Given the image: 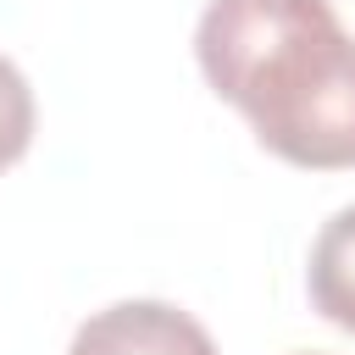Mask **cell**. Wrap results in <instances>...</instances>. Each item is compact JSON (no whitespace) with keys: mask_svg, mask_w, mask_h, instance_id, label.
Returning <instances> with one entry per match:
<instances>
[{"mask_svg":"<svg viewBox=\"0 0 355 355\" xmlns=\"http://www.w3.org/2000/svg\"><path fill=\"white\" fill-rule=\"evenodd\" d=\"M194 61L277 161L355 166V33H344L333 0H211Z\"/></svg>","mask_w":355,"mask_h":355,"instance_id":"obj_1","label":"cell"},{"mask_svg":"<svg viewBox=\"0 0 355 355\" xmlns=\"http://www.w3.org/2000/svg\"><path fill=\"white\" fill-rule=\"evenodd\" d=\"M67 355H216V344L172 300H116L72 333Z\"/></svg>","mask_w":355,"mask_h":355,"instance_id":"obj_2","label":"cell"},{"mask_svg":"<svg viewBox=\"0 0 355 355\" xmlns=\"http://www.w3.org/2000/svg\"><path fill=\"white\" fill-rule=\"evenodd\" d=\"M305 294H311L316 316H327L333 327H344L355 338V205L333 211L322 222V233L311 239Z\"/></svg>","mask_w":355,"mask_h":355,"instance_id":"obj_3","label":"cell"},{"mask_svg":"<svg viewBox=\"0 0 355 355\" xmlns=\"http://www.w3.org/2000/svg\"><path fill=\"white\" fill-rule=\"evenodd\" d=\"M33 122H39V105H33V89L22 78V67L11 55H0V172L17 166L33 144Z\"/></svg>","mask_w":355,"mask_h":355,"instance_id":"obj_4","label":"cell"},{"mask_svg":"<svg viewBox=\"0 0 355 355\" xmlns=\"http://www.w3.org/2000/svg\"><path fill=\"white\" fill-rule=\"evenodd\" d=\"M305 355H316V349H305Z\"/></svg>","mask_w":355,"mask_h":355,"instance_id":"obj_5","label":"cell"}]
</instances>
